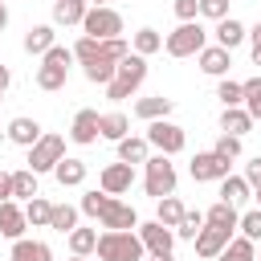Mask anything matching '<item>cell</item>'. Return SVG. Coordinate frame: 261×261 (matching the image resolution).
Wrapping results in <instances>:
<instances>
[{"label":"cell","instance_id":"1","mask_svg":"<svg viewBox=\"0 0 261 261\" xmlns=\"http://www.w3.org/2000/svg\"><path fill=\"white\" fill-rule=\"evenodd\" d=\"M94 253H98L102 261H139L147 249H143V241H139L135 228H106V232L98 237Z\"/></svg>","mask_w":261,"mask_h":261},{"label":"cell","instance_id":"2","mask_svg":"<svg viewBox=\"0 0 261 261\" xmlns=\"http://www.w3.org/2000/svg\"><path fill=\"white\" fill-rule=\"evenodd\" d=\"M143 77H147V57H139V53H126V57L114 65V77L106 82V98H110V102H122V98H130V94L143 86Z\"/></svg>","mask_w":261,"mask_h":261},{"label":"cell","instance_id":"3","mask_svg":"<svg viewBox=\"0 0 261 261\" xmlns=\"http://www.w3.org/2000/svg\"><path fill=\"white\" fill-rule=\"evenodd\" d=\"M69 61H73V49L65 45H53L41 53V65H37V86L41 90H61L65 77H69Z\"/></svg>","mask_w":261,"mask_h":261},{"label":"cell","instance_id":"4","mask_svg":"<svg viewBox=\"0 0 261 261\" xmlns=\"http://www.w3.org/2000/svg\"><path fill=\"white\" fill-rule=\"evenodd\" d=\"M204 45H208V33L200 29V20H179V29L167 33V41H163V49L171 57H196Z\"/></svg>","mask_w":261,"mask_h":261},{"label":"cell","instance_id":"5","mask_svg":"<svg viewBox=\"0 0 261 261\" xmlns=\"http://www.w3.org/2000/svg\"><path fill=\"white\" fill-rule=\"evenodd\" d=\"M143 163H147V179H143L147 196L151 200L171 196L175 192V163H167V155H155V159H143Z\"/></svg>","mask_w":261,"mask_h":261},{"label":"cell","instance_id":"6","mask_svg":"<svg viewBox=\"0 0 261 261\" xmlns=\"http://www.w3.org/2000/svg\"><path fill=\"white\" fill-rule=\"evenodd\" d=\"M82 29H86V37H98V41H106V37H118L122 33V16L110 8V4H90L86 8V16H82Z\"/></svg>","mask_w":261,"mask_h":261},{"label":"cell","instance_id":"7","mask_svg":"<svg viewBox=\"0 0 261 261\" xmlns=\"http://www.w3.org/2000/svg\"><path fill=\"white\" fill-rule=\"evenodd\" d=\"M147 143L159 147V155H179L184 143H188V135H184V126H175V122H167V118H151Z\"/></svg>","mask_w":261,"mask_h":261},{"label":"cell","instance_id":"8","mask_svg":"<svg viewBox=\"0 0 261 261\" xmlns=\"http://www.w3.org/2000/svg\"><path fill=\"white\" fill-rule=\"evenodd\" d=\"M65 155V139L61 135H41L33 147H29V171H53L57 167V159Z\"/></svg>","mask_w":261,"mask_h":261},{"label":"cell","instance_id":"9","mask_svg":"<svg viewBox=\"0 0 261 261\" xmlns=\"http://www.w3.org/2000/svg\"><path fill=\"white\" fill-rule=\"evenodd\" d=\"M139 241H143V249H147L151 257H163V253H171V245H175V232H171L167 224L151 220V224H139Z\"/></svg>","mask_w":261,"mask_h":261},{"label":"cell","instance_id":"10","mask_svg":"<svg viewBox=\"0 0 261 261\" xmlns=\"http://www.w3.org/2000/svg\"><path fill=\"white\" fill-rule=\"evenodd\" d=\"M228 163H232V159H220L216 151H200V155L192 159V179H196V184L224 179V175H228Z\"/></svg>","mask_w":261,"mask_h":261},{"label":"cell","instance_id":"11","mask_svg":"<svg viewBox=\"0 0 261 261\" xmlns=\"http://www.w3.org/2000/svg\"><path fill=\"white\" fill-rule=\"evenodd\" d=\"M98 184H102V192L106 196H122V192H130V184H135V171H130V163H110V167H102V175H98Z\"/></svg>","mask_w":261,"mask_h":261},{"label":"cell","instance_id":"12","mask_svg":"<svg viewBox=\"0 0 261 261\" xmlns=\"http://www.w3.org/2000/svg\"><path fill=\"white\" fill-rule=\"evenodd\" d=\"M98 220H102V228H139V216H135V208L130 204H122V200H106V208L98 212Z\"/></svg>","mask_w":261,"mask_h":261},{"label":"cell","instance_id":"13","mask_svg":"<svg viewBox=\"0 0 261 261\" xmlns=\"http://www.w3.org/2000/svg\"><path fill=\"white\" fill-rule=\"evenodd\" d=\"M232 241V232L228 228H216V224H204L200 232H196V253L200 257H220V249Z\"/></svg>","mask_w":261,"mask_h":261},{"label":"cell","instance_id":"14","mask_svg":"<svg viewBox=\"0 0 261 261\" xmlns=\"http://www.w3.org/2000/svg\"><path fill=\"white\" fill-rule=\"evenodd\" d=\"M232 49H220V45H204L196 57H200V69L204 73H212V77H224L228 73V65H232V57H228Z\"/></svg>","mask_w":261,"mask_h":261},{"label":"cell","instance_id":"15","mask_svg":"<svg viewBox=\"0 0 261 261\" xmlns=\"http://www.w3.org/2000/svg\"><path fill=\"white\" fill-rule=\"evenodd\" d=\"M69 139L82 143V147L98 143V110H77L73 114V126H69Z\"/></svg>","mask_w":261,"mask_h":261},{"label":"cell","instance_id":"16","mask_svg":"<svg viewBox=\"0 0 261 261\" xmlns=\"http://www.w3.org/2000/svg\"><path fill=\"white\" fill-rule=\"evenodd\" d=\"M24 228H29V220H24V208H16L12 200H4V204H0V237L16 241V237H24Z\"/></svg>","mask_w":261,"mask_h":261},{"label":"cell","instance_id":"17","mask_svg":"<svg viewBox=\"0 0 261 261\" xmlns=\"http://www.w3.org/2000/svg\"><path fill=\"white\" fill-rule=\"evenodd\" d=\"M8 261H53V249H49L45 241H24V237H16Z\"/></svg>","mask_w":261,"mask_h":261},{"label":"cell","instance_id":"18","mask_svg":"<svg viewBox=\"0 0 261 261\" xmlns=\"http://www.w3.org/2000/svg\"><path fill=\"white\" fill-rule=\"evenodd\" d=\"M37 139H41V122H37V118H12V122H8V143L33 147Z\"/></svg>","mask_w":261,"mask_h":261},{"label":"cell","instance_id":"19","mask_svg":"<svg viewBox=\"0 0 261 261\" xmlns=\"http://www.w3.org/2000/svg\"><path fill=\"white\" fill-rule=\"evenodd\" d=\"M53 175H57V184L61 188H77V184H86V163L82 159H57V167H53Z\"/></svg>","mask_w":261,"mask_h":261},{"label":"cell","instance_id":"20","mask_svg":"<svg viewBox=\"0 0 261 261\" xmlns=\"http://www.w3.org/2000/svg\"><path fill=\"white\" fill-rule=\"evenodd\" d=\"M245 33H249V29H245L241 20H232V16L216 20V45H220V49H237V45L245 41Z\"/></svg>","mask_w":261,"mask_h":261},{"label":"cell","instance_id":"21","mask_svg":"<svg viewBox=\"0 0 261 261\" xmlns=\"http://www.w3.org/2000/svg\"><path fill=\"white\" fill-rule=\"evenodd\" d=\"M126 114H118V110H110V114H98V139H110V143H118V139H126Z\"/></svg>","mask_w":261,"mask_h":261},{"label":"cell","instance_id":"22","mask_svg":"<svg viewBox=\"0 0 261 261\" xmlns=\"http://www.w3.org/2000/svg\"><path fill=\"white\" fill-rule=\"evenodd\" d=\"M237 220H241V216H237V204H228V200H216V204L204 212V224H216V228H228V232L237 228Z\"/></svg>","mask_w":261,"mask_h":261},{"label":"cell","instance_id":"23","mask_svg":"<svg viewBox=\"0 0 261 261\" xmlns=\"http://www.w3.org/2000/svg\"><path fill=\"white\" fill-rule=\"evenodd\" d=\"M171 106H175L171 98H163V94H155V98H139V102H135V114L151 122V118H167V114H171Z\"/></svg>","mask_w":261,"mask_h":261},{"label":"cell","instance_id":"24","mask_svg":"<svg viewBox=\"0 0 261 261\" xmlns=\"http://www.w3.org/2000/svg\"><path fill=\"white\" fill-rule=\"evenodd\" d=\"M86 0H53V20L57 24H82V16H86Z\"/></svg>","mask_w":261,"mask_h":261},{"label":"cell","instance_id":"25","mask_svg":"<svg viewBox=\"0 0 261 261\" xmlns=\"http://www.w3.org/2000/svg\"><path fill=\"white\" fill-rule=\"evenodd\" d=\"M57 41H53V24H33L29 33H24V53H45V49H53Z\"/></svg>","mask_w":261,"mask_h":261},{"label":"cell","instance_id":"26","mask_svg":"<svg viewBox=\"0 0 261 261\" xmlns=\"http://www.w3.org/2000/svg\"><path fill=\"white\" fill-rule=\"evenodd\" d=\"M114 65H118V61H114V57L102 49L94 61H86V77H90V82H98V86H106V82L114 77Z\"/></svg>","mask_w":261,"mask_h":261},{"label":"cell","instance_id":"27","mask_svg":"<svg viewBox=\"0 0 261 261\" xmlns=\"http://www.w3.org/2000/svg\"><path fill=\"white\" fill-rule=\"evenodd\" d=\"M249 192H253V188H249L245 175H224V179H220V200H228V204H245Z\"/></svg>","mask_w":261,"mask_h":261},{"label":"cell","instance_id":"28","mask_svg":"<svg viewBox=\"0 0 261 261\" xmlns=\"http://www.w3.org/2000/svg\"><path fill=\"white\" fill-rule=\"evenodd\" d=\"M216 261H257V249H253V241L249 237H232L224 249H220V257Z\"/></svg>","mask_w":261,"mask_h":261},{"label":"cell","instance_id":"29","mask_svg":"<svg viewBox=\"0 0 261 261\" xmlns=\"http://www.w3.org/2000/svg\"><path fill=\"white\" fill-rule=\"evenodd\" d=\"M220 126H224V135H237V139H241V135L253 126V118H249V110H241V106H224Z\"/></svg>","mask_w":261,"mask_h":261},{"label":"cell","instance_id":"30","mask_svg":"<svg viewBox=\"0 0 261 261\" xmlns=\"http://www.w3.org/2000/svg\"><path fill=\"white\" fill-rule=\"evenodd\" d=\"M118 159L122 163H143L147 159V139H135V135L118 139Z\"/></svg>","mask_w":261,"mask_h":261},{"label":"cell","instance_id":"31","mask_svg":"<svg viewBox=\"0 0 261 261\" xmlns=\"http://www.w3.org/2000/svg\"><path fill=\"white\" fill-rule=\"evenodd\" d=\"M49 228H57V232L77 228V208H69V204H53V212H49Z\"/></svg>","mask_w":261,"mask_h":261},{"label":"cell","instance_id":"32","mask_svg":"<svg viewBox=\"0 0 261 261\" xmlns=\"http://www.w3.org/2000/svg\"><path fill=\"white\" fill-rule=\"evenodd\" d=\"M94 245H98V232H94V228H69V249H73V257L94 253Z\"/></svg>","mask_w":261,"mask_h":261},{"label":"cell","instance_id":"33","mask_svg":"<svg viewBox=\"0 0 261 261\" xmlns=\"http://www.w3.org/2000/svg\"><path fill=\"white\" fill-rule=\"evenodd\" d=\"M12 196H20V200H33L37 196V171H12Z\"/></svg>","mask_w":261,"mask_h":261},{"label":"cell","instance_id":"34","mask_svg":"<svg viewBox=\"0 0 261 261\" xmlns=\"http://www.w3.org/2000/svg\"><path fill=\"white\" fill-rule=\"evenodd\" d=\"M179 216H184V204L175 200V192H171V196H163V200H159V216H155V220H159V224H167V228H175V224H179Z\"/></svg>","mask_w":261,"mask_h":261},{"label":"cell","instance_id":"35","mask_svg":"<svg viewBox=\"0 0 261 261\" xmlns=\"http://www.w3.org/2000/svg\"><path fill=\"white\" fill-rule=\"evenodd\" d=\"M241 94H245V110H249V118H261V77L241 82Z\"/></svg>","mask_w":261,"mask_h":261},{"label":"cell","instance_id":"36","mask_svg":"<svg viewBox=\"0 0 261 261\" xmlns=\"http://www.w3.org/2000/svg\"><path fill=\"white\" fill-rule=\"evenodd\" d=\"M159 49H163V37H159L155 29H139V33H135V53H139V57L159 53Z\"/></svg>","mask_w":261,"mask_h":261},{"label":"cell","instance_id":"37","mask_svg":"<svg viewBox=\"0 0 261 261\" xmlns=\"http://www.w3.org/2000/svg\"><path fill=\"white\" fill-rule=\"evenodd\" d=\"M204 228V212H188L184 208V216H179V224H175V232L184 237V241H196V232Z\"/></svg>","mask_w":261,"mask_h":261},{"label":"cell","instance_id":"38","mask_svg":"<svg viewBox=\"0 0 261 261\" xmlns=\"http://www.w3.org/2000/svg\"><path fill=\"white\" fill-rule=\"evenodd\" d=\"M49 212H53V204L41 200V196H33L29 208H24V220H29V224H49Z\"/></svg>","mask_w":261,"mask_h":261},{"label":"cell","instance_id":"39","mask_svg":"<svg viewBox=\"0 0 261 261\" xmlns=\"http://www.w3.org/2000/svg\"><path fill=\"white\" fill-rule=\"evenodd\" d=\"M98 53H102V41H98V37H82V41L73 45V61H82V65L94 61Z\"/></svg>","mask_w":261,"mask_h":261},{"label":"cell","instance_id":"40","mask_svg":"<svg viewBox=\"0 0 261 261\" xmlns=\"http://www.w3.org/2000/svg\"><path fill=\"white\" fill-rule=\"evenodd\" d=\"M237 228H241V232H245V237H249V241L257 245V241H261V208H253V212H245V216L237 220Z\"/></svg>","mask_w":261,"mask_h":261},{"label":"cell","instance_id":"41","mask_svg":"<svg viewBox=\"0 0 261 261\" xmlns=\"http://www.w3.org/2000/svg\"><path fill=\"white\" fill-rule=\"evenodd\" d=\"M216 98H220L224 106H241V102H245V94H241V82H228V77H224V82L216 86Z\"/></svg>","mask_w":261,"mask_h":261},{"label":"cell","instance_id":"42","mask_svg":"<svg viewBox=\"0 0 261 261\" xmlns=\"http://www.w3.org/2000/svg\"><path fill=\"white\" fill-rule=\"evenodd\" d=\"M212 151H216L220 159H237V155H241V139H237V135H220Z\"/></svg>","mask_w":261,"mask_h":261},{"label":"cell","instance_id":"43","mask_svg":"<svg viewBox=\"0 0 261 261\" xmlns=\"http://www.w3.org/2000/svg\"><path fill=\"white\" fill-rule=\"evenodd\" d=\"M106 200H110L106 192H86V196H82V212H86V216H98V212L106 208Z\"/></svg>","mask_w":261,"mask_h":261},{"label":"cell","instance_id":"44","mask_svg":"<svg viewBox=\"0 0 261 261\" xmlns=\"http://www.w3.org/2000/svg\"><path fill=\"white\" fill-rule=\"evenodd\" d=\"M200 16H208V20H224V16H228V0H200Z\"/></svg>","mask_w":261,"mask_h":261},{"label":"cell","instance_id":"45","mask_svg":"<svg viewBox=\"0 0 261 261\" xmlns=\"http://www.w3.org/2000/svg\"><path fill=\"white\" fill-rule=\"evenodd\" d=\"M175 16L179 20H196L200 16V0H175Z\"/></svg>","mask_w":261,"mask_h":261},{"label":"cell","instance_id":"46","mask_svg":"<svg viewBox=\"0 0 261 261\" xmlns=\"http://www.w3.org/2000/svg\"><path fill=\"white\" fill-rule=\"evenodd\" d=\"M245 37L253 41V65H261V20H257V24H253V29L245 33Z\"/></svg>","mask_w":261,"mask_h":261},{"label":"cell","instance_id":"47","mask_svg":"<svg viewBox=\"0 0 261 261\" xmlns=\"http://www.w3.org/2000/svg\"><path fill=\"white\" fill-rule=\"evenodd\" d=\"M245 179H249V188H253V192L261 188V159H253V163L245 167Z\"/></svg>","mask_w":261,"mask_h":261},{"label":"cell","instance_id":"48","mask_svg":"<svg viewBox=\"0 0 261 261\" xmlns=\"http://www.w3.org/2000/svg\"><path fill=\"white\" fill-rule=\"evenodd\" d=\"M12 200V171H0V204Z\"/></svg>","mask_w":261,"mask_h":261},{"label":"cell","instance_id":"49","mask_svg":"<svg viewBox=\"0 0 261 261\" xmlns=\"http://www.w3.org/2000/svg\"><path fill=\"white\" fill-rule=\"evenodd\" d=\"M8 82H12V73H8V65H0V94L8 90Z\"/></svg>","mask_w":261,"mask_h":261},{"label":"cell","instance_id":"50","mask_svg":"<svg viewBox=\"0 0 261 261\" xmlns=\"http://www.w3.org/2000/svg\"><path fill=\"white\" fill-rule=\"evenodd\" d=\"M4 24H8V8L0 4V33H4Z\"/></svg>","mask_w":261,"mask_h":261},{"label":"cell","instance_id":"51","mask_svg":"<svg viewBox=\"0 0 261 261\" xmlns=\"http://www.w3.org/2000/svg\"><path fill=\"white\" fill-rule=\"evenodd\" d=\"M155 261H175V257H171V253H163V257H155Z\"/></svg>","mask_w":261,"mask_h":261},{"label":"cell","instance_id":"52","mask_svg":"<svg viewBox=\"0 0 261 261\" xmlns=\"http://www.w3.org/2000/svg\"><path fill=\"white\" fill-rule=\"evenodd\" d=\"M86 4H94V8H98V4H106V0H86Z\"/></svg>","mask_w":261,"mask_h":261},{"label":"cell","instance_id":"53","mask_svg":"<svg viewBox=\"0 0 261 261\" xmlns=\"http://www.w3.org/2000/svg\"><path fill=\"white\" fill-rule=\"evenodd\" d=\"M69 261H86V257H69Z\"/></svg>","mask_w":261,"mask_h":261},{"label":"cell","instance_id":"54","mask_svg":"<svg viewBox=\"0 0 261 261\" xmlns=\"http://www.w3.org/2000/svg\"><path fill=\"white\" fill-rule=\"evenodd\" d=\"M257 200H261V188H257Z\"/></svg>","mask_w":261,"mask_h":261},{"label":"cell","instance_id":"55","mask_svg":"<svg viewBox=\"0 0 261 261\" xmlns=\"http://www.w3.org/2000/svg\"><path fill=\"white\" fill-rule=\"evenodd\" d=\"M0 4H4V0H0Z\"/></svg>","mask_w":261,"mask_h":261}]
</instances>
